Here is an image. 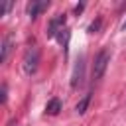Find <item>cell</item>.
Masks as SVG:
<instances>
[{"instance_id": "cell-1", "label": "cell", "mask_w": 126, "mask_h": 126, "mask_svg": "<svg viewBox=\"0 0 126 126\" xmlns=\"http://www.w3.org/2000/svg\"><path fill=\"white\" fill-rule=\"evenodd\" d=\"M37 65H39V49L35 45L28 47L26 53H24V59H22V67H24V73L26 75H33L37 71Z\"/></svg>"}, {"instance_id": "cell-2", "label": "cell", "mask_w": 126, "mask_h": 126, "mask_svg": "<svg viewBox=\"0 0 126 126\" xmlns=\"http://www.w3.org/2000/svg\"><path fill=\"white\" fill-rule=\"evenodd\" d=\"M108 63H110V53H108L106 49L98 51V55L94 57V63H93V79H94V81L102 79V75H104Z\"/></svg>"}, {"instance_id": "cell-3", "label": "cell", "mask_w": 126, "mask_h": 126, "mask_svg": "<svg viewBox=\"0 0 126 126\" xmlns=\"http://www.w3.org/2000/svg\"><path fill=\"white\" fill-rule=\"evenodd\" d=\"M83 75H85V59L81 57V59L77 61L75 69H73V75H71V87H73V89H77V87L83 85Z\"/></svg>"}, {"instance_id": "cell-4", "label": "cell", "mask_w": 126, "mask_h": 126, "mask_svg": "<svg viewBox=\"0 0 126 126\" xmlns=\"http://www.w3.org/2000/svg\"><path fill=\"white\" fill-rule=\"evenodd\" d=\"M63 28H65V16H63V14H59L57 18H53V20L49 22V26H47V32H45V33H47V37H55Z\"/></svg>"}, {"instance_id": "cell-5", "label": "cell", "mask_w": 126, "mask_h": 126, "mask_svg": "<svg viewBox=\"0 0 126 126\" xmlns=\"http://www.w3.org/2000/svg\"><path fill=\"white\" fill-rule=\"evenodd\" d=\"M47 6H49L47 2H32V4L28 6V14H30V18H35V16H39V12H43Z\"/></svg>"}, {"instance_id": "cell-6", "label": "cell", "mask_w": 126, "mask_h": 126, "mask_svg": "<svg viewBox=\"0 0 126 126\" xmlns=\"http://www.w3.org/2000/svg\"><path fill=\"white\" fill-rule=\"evenodd\" d=\"M59 110H61V100H59V98H51V100L45 104V112L51 114V116L59 114Z\"/></svg>"}, {"instance_id": "cell-7", "label": "cell", "mask_w": 126, "mask_h": 126, "mask_svg": "<svg viewBox=\"0 0 126 126\" xmlns=\"http://www.w3.org/2000/svg\"><path fill=\"white\" fill-rule=\"evenodd\" d=\"M57 39H59V43L67 49V43H69V30H67V28H63V30L57 33Z\"/></svg>"}, {"instance_id": "cell-8", "label": "cell", "mask_w": 126, "mask_h": 126, "mask_svg": "<svg viewBox=\"0 0 126 126\" xmlns=\"http://www.w3.org/2000/svg\"><path fill=\"white\" fill-rule=\"evenodd\" d=\"M10 45H12V39H10V37H6V39H4V43H2V57H0V61H2V63L8 59V53H10Z\"/></svg>"}, {"instance_id": "cell-9", "label": "cell", "mask_w": 126, "mask_h": 126, "mask_svg": "<svg viewBox=\"0 0 126 126\" xmlns=\"http://www.w3.org/2000/svg\"><path fill=\"white\" fill-rule=\"evenodd\" d=\"M89 100H91V94H85V96L81 98V102L77 104V108H75V110H77L79 114H83V112L87 110V104H89Z\"/></svg>"}, {"instance_id": "cell-10", "label": "cell", "mask_w": 126, "mask_h": 126, "mask_svg": "<svg viewBox=\"0 0 126 126\" xmlns=\"http://www.w3.org/2000/svg\"><path fill=\"white\" fill-rule=\"evenodd\" d=\"M10 8H12V2H6V4L2 6V14H6V12L10 10Z\"/></svg>"}, {"instance_id": "cell-11", "label": "cell", "mask_w": 126, "mask_h": 126, "mask_svg": "<svg viewBox=\"0 0 126 126\" xmlns=\"http://www.w3.org/2000/svg\"><path fill=\"white\" fill-rule=\"evenodd\" d=\"M2 102H6V85H2Z\"/></svg>"}, {"instance_id": "cell-12", "label": "cell", "mask_w": 126, "mask_h": 126, "mask_svg": "<svg viewBox=\"0 0 126 126\" xmlns=\"http://www.w3.org/2000/svg\"><path fill=\"white\" fill-rule=\"evenodd\" d=\"M122 30H124V32H126V22H124V26H122Z\"/></svg>"}]
</instances>
